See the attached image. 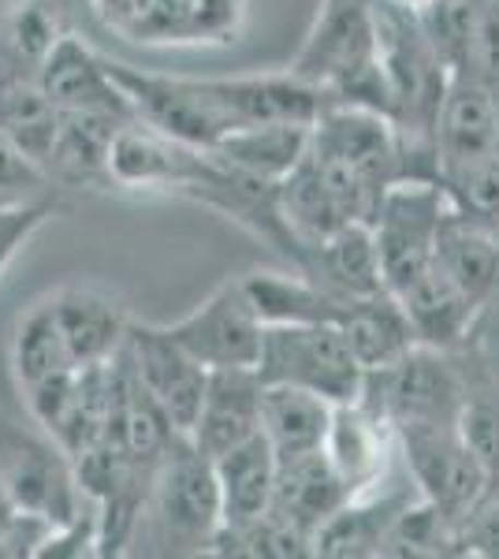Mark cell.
<instances>
[{
	"label": "cell",
	"mask_w": 499,
	"mask_h": 559,
	"mask_svg": "<svg viewBox=\"0 0 499 559\" xmlns=\"http://www.w3.org/2000/svg\"><path fill=\"white\" fill-rule=\"evenodd\" d=\"M216 485H221V526H239L272 508V492H276V471L280 459L265 440V432L242 440L239 448L216 455Z\"/></svg>",
	"instance_id": "26"
},
{
	"label": "cell",
	"mask_w": 499,
	"mask_h": 559,
	"mask_svg": "<svg viewBox=\"0 0 499 559\" xmlns=\"http://www.w3.org/2000/svg\"><path fill=\"white\" fill-rule=\"evenodd\" d=\"M108 71H112V79L131 102L134 120L150 123L153 131L187 142L194 150H213L228 134V123H224L221 108L209 97L202 79L146 71L123 64V60H108Z\"/></svg>",
	"instance_id": "9"
},
{
	"label": "cell",
	"mask_w": 499,
	"mask_h": 559,
	"mask_svg": "<svg viewBox=\"0 0 499 559\" xmlns=\"http://www.w3.org/2000/svg\"><path fill=\"white\" fill-rule=\"evenodd\" d=\"M102 556V515L94 503H86L71 522L49 530L45 545L38 548V559H86Z\"/></svg>",
	"instance_id": "37"
},
{
	"label": "cell",
	"mask_w": 499,
	"mask_h": 559,
	"mask_svg": "<svg viewBox=\"0 0 499 559\" xmlns=\"http://www.w3.org/2000/svg\"><path fill=\"white\" fill-rule=\"evenodd\" d=\"M71 350L63 340V329L52 310V299L45 295L15 321V336H12V373L20 388H31L45 381V377L71 369Z\"/></svg>",
	"instance_id": "31"
},
{
	"label": "cell",
	"mask_w": 499,
	"mask_h": 559,
	"mask_svg": "<svg viewBox=\"0 0 499 559\" xmlns=\"http://www.w3.org/2000/svg\"><path fill=\"white\" fill-rule=\"evenodd\" d=\"M437 261L480 313L488 306H499V231L480 228L474 221H462L451 210V216L440 228Z\"/></svg>",
	"instance_id": "24"
},
{
	"label": "cell",
	"mask_w": 499,
	"mask_h": 559,
	"mask_svg": "<svg viewBox=\"0 0 499 559\" xmlns=\"http://www.w3.org/2000/svg\"><path fill=\"white\" fill-rule=\"evenodd\" d=\"M20 4H26V0H0V20H4L12 8H20Z\"/></svg>",
	"instance_id": "42"
},
{
	"label": "cell",
	"mask_w": 499,
	"mask_h": 559,
	"mask_svg": "<svg viewBox=\"0 0 499 559\" xmlns=\"http://www.w3.org/2000/svg\"><path fill=\"white\" fill-rule=\"evenodd\" d=\"M86 4H90V12L108 26V31H116L120 38H127L131 26L150 12L153 0H86Z\"/></svg>",
	"instance_id": "41"
},
{
	"label": "cell",
	"mask_w": 499,
	"mask_h": 559,
	"mask_svg": "<svg viewBox=\"0 0 499 559\" xmlns=\"http://www.w3.org/2000/svg\"><path fill=\"white\" fill-rule=\"evenodd\" d=\"M448 202L462 221L499 231V153L440 173Z\"/></svg>",
	"instance_id": "34"
},
{
	"label": "cell",
	"mask_w": 499,
	"mask_h": 559,
	"mask_svg": "<svg viewBox=\"0 0 499 559\" xmlns=\"http://www.w3.org/2000/svg\"><path fill=\"white\" fill-rule=\"evenodd\" d=\"M253 369L265 384L306 388L329 403L358 400L366 384V366L351 350L340 324H265Z\"/></svg>",
	"instance_id": "5"
},
{
	"label": "cell",
	"mask_w": 499,
	"mask_h": 559,
	"mask_svg": "<svg viewBox=\"0 0 499 559\" xmlns=\"http://www.w3.org/2000/svg\"><path fill=\"white\" fill-rule=\"evenodd\" d=\"M332 407L324 395L292 384H265L261 395V432L272 444L276 459L321 452L329 437Z\"/></svg>",
	"instance_id": "27"
},
{
	"label": "cell",
	"mask_w": 499,
	"mask_h": 559,
	"mask_svg": "<svg viewBox=\"0 0 499 559\" xmlns=\"http://www.w3.org/2000/svg\"><path fill=\"white\" fill-rule=\"evenodd\" d=\"M49 179L12 139L0 134V202H23V198L49 194Z\"/></svg>",
	"instance_id": "39"
},
{
	"label": "cell",
	"mask_w": 499,
	"mask_h": 559,
	"mask_svg": "<svg viewBox=\"0 0 499 559\" xmlns=\"http://www.w3.org/2000/svg\"><path fill=\"white\" fill-rule=\"evenodd\" d=\"M395 299L403 302L406 318H411L414 332L421 344L455 350L470 340L480 310L462 295V287L440 269V261H432L421 276H414L403 292H395Z\"/></svg>",
	"instance_id": "21"
},
{
	"label": "cell",
	"mask_w": 499,
	"mask_h": 559,
	"mask_svg": "<svg viewBox=\"0 0 499 559\" xmlns=\"http://www.w3.org/2000/svg\"><path fill=\"white\" fill-rule=\"evenodd\" d=\"M127 120L94 112H63L57 142L45 160V176L52 187H75V191H108V146Z\"/></svg>",
	"instance_id": "20"
},
{
	"label": "cell",
	"mask_w": 499,
	"mask_h": 559,
	"mask_svg": "<svg viewBox=\"0 0 499 559\" xmlns=\"http://www.w3.org/2000/svg\"><path fill=\"white\" fill-rule=\"evenodd\" d=\"M127 358H131L134 377L142 381V388L153 395L161 411L168 414V421L179 432H190L202 407V395L209 384V369L190 358L183 347L165 332V324H150V321H134L127 329Z\"/></svg>",
	"instance_id": "12"
},
{
	"label": "cell",
	"mask_w": 499,
	"mask_h": 559,
	"mask_svg": "<svg viewBox=\"0 0 499 559\" xmlns=\"http://www.w3.org/2000/svg\"><path fill=\"white\" fill-rule=\"evenodd\" d=\"M448 216L451 202L440 179H399L395 187H388L373 216L388 292H403L414 276H421L437 261L440 228Z\"/></svg>",
	"instance_id": "6"
},
{
	"label": "cell",
	"mask_w": 499,
	"mask_h": 559,
	"mask_svg": "<svg viewBox=\"0 0 499 559\" xmlns=\"http://www.w3.org/2000/svg\"><path fill=\"white\" fill-rule=\"evenodd\" d=\"M209 97L221 108L231 131L258 128V123H317L335 105L321 86L298 79L292 68L265 71V75L202 79Z\"/></svg>",
	"instance_id": "10"
},
{
	"label": "cell",
	"mask_w": 499,
	"mask_h": 559,
	"mask_svg": "<svg viewBox=\"0 0 499 559\" xmlns=\"http://www.w3.org/2000/svg\"><path fill=\"white\" fill-rule=\"evenodd\" d=\"M247 0H153L127 41L150 49H228L247 31Z\"/></svg>",
	"instance_id": "15"
},
{
	"label": "cell",
	"mask_w": 499,
	"mask_h": 559,
	"mask_svg": "<svg viewBox=\"0 0 499 559\" xmlns=\"http://www.w3.org/2000/svg\"><path fill=\"white\" fill-rule=\"evenodd\" d=\"M459 556L499 559V496H485L459 522Z\"/></svg>",
	"instance_id": "40"
},
{
	"label": "cell",
	"mask_w": 499,
	"mask_h": 559,
	"mask_svg": "<svg viewBox=\"0 0 499 559\" xmlns=\"http://www.w3.org/2000/svg\"><path fill=\"white\" fill-rule=\"evenodd\" d=\"M347 500H351L347 485L332 471L324 448L321 452L280 459L276 492H272V508H269L276 519L292 522L295 530L313 537Z\"/></svg>",
	"instance_id": "19"
},
{
	"label": "cell",
	"mask_w": 499,
	"mask_h": 559,
	"mask_svg": "<svg viewBox=\"0 0 499 559\" xmlns=\"http://www.w3.org/2000/svg\"><path fill=\"white\" fill-rule=\"evenodd\" d=\"M0 489L20 511L52 526L71 522L90 503L79 485L75 459L63 452L60 440L38 421L23 426L8 411H0Z\"/></svg>",
	"instance_id": "3"
},
{
	"label": "cell",
	"mask_w": 499,
	"mask_h": 559,
	"mask_svg": "<svg viewBox=\"0 0 499 559\" xmlns=\"http://www.w3.org/2000/svg\"><path fill=\"white\" fill-rule=\"evenodd\" d=\"M292 71L321 86L335 105H366L388 116L377 0H321Z\"/></svg>",
	"instance_id": "1"
},
{
	"label": "cell",
	"mask_w": 499,
	"mask_h": 559,
	"mask_svg": "<svg viewBox=\"0 0 499 559\" xmlns=\"http://www.w3.org/2000/svg\"><path fill=\"white\" fill-rule=\"evenodd\" d=\"M57 216V198H23V202H0V276L12 265L15 254L38 236L41 224Z\"/></svg>",
	"instance_id": "36"
},
{
	"label": "cell",
	"mask_w": 499,
	"mask_h": 559,
	"mask_svg": "<svg viewBox=\"0 0 499 559\" xmlns=\"http://www.w3.org/2000/svg\"><path fill=\"white\" fill-rule=\"evenodd\" d=\"M221 522L224 511L213 459L198 452L187 432H179L153 474L139 530L165 556H209Z\"/></svg>",
	"instance_id": "2"
},
{
	"label": "cell",
	"mask_w": 499,
	"mask_h": 559,
	"mask_svg": "<svg viewBox=\"0 0 499 559\" xmlns=\"http://www.w3.org/2000/svg\"><path fill=\"white\" fill-rule=\"evenodd\" d=\"M380 556H411V559L459 556V526L440 508H432L425 496H414L399 511L392 530H388Z\"/></svg>",
	"instance_id": "33"
},
{
	"label": "cell",
	"mask_w": 499,
	"mask_h": 559,
	"mask_svg": "<svg viewBox=\"0 0 499 559\" xmlns=\"http://www.w3.org/2000/svg\"><path fill=\"white\" fill-rule=\"evenodd\" d=\"M414 496L411 489H384V485L373 492L351 496V500L313 534V556H324V559L380 556L388 530H392L399 511H403Z\"/></svg>",
	"instance_id": "23"
},
{
	"label": "cell",
	"mask_w": 499,
	"mask_h": 559,
	"mask_svg": "<svg viewBox=\"0 0 499 559\" xmlns=\"http://www.w3.org/2000/svg\"><path fill=\"white\" fill-rule=\"evenodd\" d=\"M358 400L384 414L395 429L459 426L470 400V381L462 377L451 350L417 344L392 366L366 369Z\"/></svg>",
	"instance_id": "4"
},
{
	"label": "cell",
	"mask_w": 499,
	"mask_h": 559,
	"mask_svg": "<svg viewBox=\"0 0 499 559\" xmlns=\"http://www.w3.org/2000/svg\"><path fill=\"white\" fill-rule=\"evenodd\" d=\"M459 432L470 444V452L480 459L488 474V496H499V400H488L485 392L470 388L466 411L459 418Z\"/></svg>",
	"instance_id": "35"
},
{
	"label": "cell",
	"mask_w": 499,
	"mask_h": 559,
	"mask_svg": "<svg viewBox=\"0 0 499 559\" xmlns=\"http://www.w3.org/2000/svg\"><path fill=\"white\" fill-rule=\"evenodd\" d=\"M247 292L265 324H340L361 295H340L302 273H247Z\"/></svg>",
	"instance_id": "25"
},
{
	"label": "cell",
	"mask_w": 499,
	"mask_h": 559,
	"mask_svg": "<svg viewBox=\"0 0 499 559\" xmlns=\"http://www.w3.org/2000/svg\"><path fill=\"white\" fill-rule=\"evenodd\" d=\"M38 86L60 112H94L112 116V120H134V108L127 102L120 83L112 79V71H108V60L71 31H63L60 41L49 49V57H45L38 71Z\"/></svg>",
	"instance_id": "13"
},
{
	"label": "cell",
	"mask_w": 499,
	"mask_h": 559,
	"mask_svg": "<svg viewBox=\"0 0 499 559\" xmlns=\"http://www.w3.org/2000/svg\"><path fill=\"white\" fill-rule=\"evenodd\" d=\"M165 332L190 358H198L209 373L213 369H253L261 355L265 321H261L258 306L250 299L247 280L228 276L190 313L168 321Z\"/></svg>",
	"instance_id": "7"
},
{
	"label": "cell",
	"mask_w": 499,
	"mask_h": 559,
	"mask_svg": "<svg viewBox=\"0 0 499 559\" xmlns=\"http://www.w3.org/2000/svg\"><path fill=\"white\" fill-rule=\"evenodd\" d=\"M209 556H235V559H302L313 556V537L295 530L292 522L265 515L239 522V526H221L213 537Z\"/></svg>",
	"instance_id": "32"
},
{
	"label": "cell",
	"mask_w": 499,
	"mask_h": 559,
	"mask_svg": "<svg viewBox=\"0 0 499 559\" xmlns=\"http://www.w3.org/2000/svg\"><path fill=\"white\" fill-rule=\"evenodd\" d=\"M395 437L417 496L440 508L455 526L488 496V474L459 426H406L395 429Z\"/></svg>",
	"instance_id": "8"
},
{
	"label": "cell",
	"mask_w": 499,
	"mask_h": 559,
	"mask_svg": "<svg viewBox=\"0 0 499 559\" xmlns=\"http://www.w3.org/2000/svg\"><path fill=\"white\" fill-rule=\"evenodd\" d=\"M49 299L75 366L112 362L123 350L131 313L112 292H105L97 284H63Z\"/></svg>",
	"instance_id": "17"
},
{
	"label": "cell",
	"mask_w": 499,
	"mask_h": 559,
	"mask_svg": "<svg viewBox=\"0 0 499 559\" xmlns=\"http://www.w3.org/2000/svg\"><path fill=\"white\" fill-rule=\"evenodd\" d=\"M395 452L399 437L384 414L369 407L366 400L335 403L329 437H324V455L351 496L380 489L388 481Z\"/></svg>",
	"instance_id": "14"
},
{
	"label": "cell",
	"mask_w": 499,
	"mask_h": 559,
	"mask_svg": "<svg viewBox=\"0 0 499 559\" xmlns=\"http://www.w3.org/2000/svg\"><path fill=\"white\" fill-rule=\"evenodd\" d=\"M261 395H265V381L258 377V369H213L187 437L209 459L231 452L261 432Z\"/></svg>",
	"instance_id": "16"
},
{
	"label": "cell",
	"mask_w": 499,
	"mask_h": 559,
	"mask_svg": "<svg viewBox=\"0 0 499 559\" xmlns=\"http://www.w3.org/2000/svg\"><path fill=\"white\" fill-rule=\"evenodd\" d=\"M340 329L366 369L392 366L395 358H403L406 350L421 344L411 318H406L403 302H399L392 292L354 299L347 318L340 321Z\"/></svg>",
	"instance_id": "29"
},
{
	"label": "cell",
	"mask_w": 499,
	"mask_h": 559,
	"mask_svg": "<svg viewBox=\"0 0 499 559\" xmlns=\"http://www.w3.org/2000/svg\"><path fill=\"white\" fill-rule=\"evenodd\" d=\"M60 116L63 112L45 97L38 79L31 75L0 79V134L12 139L41 173H45V160H49L52 142H57Z\"/></svg>",
	"instance_id": "30"
},
{
	"label": "cell",
	"mask_w": 499,
	"mask_h": 559,
	"mask_svg": "<svg viewBox=\"0 0 499 559\" xmlns=\"http://www.w3.org/2000/svg\"><path fill=\"white\" fill-rule=\"evenodd\" d=\"M209 168V150H194L142 120H127L108 146L112 191L171 194L179 198Z\"/></svg>",
	"instance_id": "11"
},
{
	"label": "cell",
	"mask_w": 499,
	"mask_h": 559,
	"mask_svg": "<svg viewBox=\"0 0 499 559\" xmlns=\"http://www.w3.org/2000/svg\"><path fill=\"white\" fill-rule=\"evenodd\" d=\"M52 522L26 515L0 489V559H38V548L49 537Z\"/></svg>",
	"instance_id": "38"
},
{
	"label": "cell",
	"mask_w": 499,
	"mask_h": 559,
	"mask_svg": "<svg viewBox=\"0 0 499 559\" xmlns=\"http://www.w3.org/2000/svg\"><path fill=\"white\" fill-rule=\"evenodd\" d=\"M310 139L313 123H258V128L224 134L213 153L239 173L280 183L302 165V157L310 153Z\"/></svg>",
	"instance_id": "28"
},
{
	"label": "cell",
	"mask_w": 499,
	"mask_h": 559,
	"mask_svg": "<svg viewBox=\"0 0 499 559\" xmlns=\"http://www.w3.org/2000/svg\"><path fill=\"white\" fill-rule=\"evenodd\" d=\"M496 153V94L480 75H451L437 120L440 173Z\"/></svg>",
	"instance_id": "18"
},
{
	"label": "cell",
	"mask_w": 499,
	"mask_h": 559,
	"mask_svg": "<svg viewBox=\"0 0 499 559\" xmlns=\"http://www.w3.org/2000/svg\"><path fill=\"white\" fill-rule=\"evenodd\" d=\"M298 273L340 295L388 292L373 224H366V221H351V224H343V228H335L332 236H324L321 242H313V247L306 250V265L298 269Z\"/></svg>",
	"instance_id": "22"
}]
</instances>
